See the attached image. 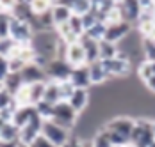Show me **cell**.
Wrapping results in <instances>:
<instances>
[{"instance_id": "obj_36", "label": "cell", "mask_w": 155, "mask_h": 147, "mask_svg": "<svg viewBox=\"0 0 155 147\" xmlns=\"http://www.w3.org/2000/svg\"><path fill=\"white\" fill-rule=\"evenodd\" d=\"M59 90H61V99L68 101L71 98V94L75 92V87H73V83L70 80H66V82H59Z\"/></svg>"}, {"instance_id": "obj_37", "label": "cell", "mask_w": 155, "mask_h": 147, "mask_svg": "<svg viewBox=\"0 0 155 147\" xmlns=\"http://www.w3.org/2000/svg\"><path fill=\"white\" fill-rule=\"evenodd\" d=\"M9 73H11V71H9V59L4 57V55H0V82H4L5 76Z\"/></svg>"}, {"instance_id": "obj_26", "label": "cell", "mask_w": 155, "mask_h": 147, "mask_svg": "<svg viewBox=\"0 0 155 147\" xmlns=\"http://www.w3.org/2000/svg\"><path fill=\"white\" fill-rule=\"evenodd\" d=\"M105 30H107V23L105 21H98V23H94L91 29L86 30V36H89L94 41H102L105 37Z\"/></svg>"}, {"instance_id": "obj_31", "label": "cell", "mask_w": 155, "mask_h": 147, "mask_svg": "<svg viewBox=\"0 0 155 147\" xmlns=\"http://www.w3.org/2000/svg\"><path fill=\"white\" fill-rule=\"evenodd\" d=\"M91 145L93 147H112V144H110V140H109V136H107V133L104 131V128L98 130V131L93 135Z\"/></svg>"}, {"instance_id": "obj_52", "label": "cell", "mask_w": 155, "mask_h": 147, "mask_svg": "<svg viewBox=\"0 0 155 147\" xmlns=\"http://www.w3.org/2000/svg\"><path fill=\"white\" fill-rule=\"evenodd\" d=\"M127 147H136V145H132V144H128V145H127Z\"/></svg>"}, {"instance_id": "obj_18", "label": "cell", "mask_w": 155, "mask_h": 147, "mask_svg": "<svg viewBox=\"0 0 155 147\" xmlns=\"http://www.w3.org/2000/svg\"><path fill=\"white\" fill-rule=\"evenodd\" d=\"M71 9L70 7H66V5H61V4H55L54 7H52V20H54V27L57 29V27H61L64 23H68L70 20H71Z\"/></svg>"}, {"instance_id": "obj_43", "label": "cell", "mask_w": 155, "mask_h": 147, "mask_svg": "<svg viewBox=\"0 0 155 147\" xmlns=\"http://www.w3.org/2000/svg\"><path fill=\"white\" fill-rule=\"evenodd\" d=\"M77 0H55V4H61V5H66V7H70L71 9V5L75 4Z\"/></svg>"}, {"instance_id": "obj_38", "label": "cell", "mask_w": 155, "mask_h": 147, "mask_svg": "<svg viewBox=\"0 0 155 147\" xmlns=\"http://www.w3.org/2000/svg\"><path fill=\"white\" fill-rule=\"evenodd\" d=\"M29 147H57V145H54L48 138H45L43 135H39V136H38V138H36Z\"/></svg>"}, {"instance_id": "obj_8", "label": "cell", "mask_w": 155, "mask_h": 147, "mask_svg": "<svg viewBox=\"0 0 155 147\" xmlns=\"http://www.w3.org/2000/svg\"><path fill=\"white\" fill-rule=\"evenodd\" d=\"M132 34V23L128 21H118V23H109L105 30V41L114 44H120L123 39H127Z\"/></svg>"}, {"instance_id": "obj_28", "label": "cell", "mask_w": 155, "mask_h": 147, "mask_svg": "<svg viewBox=\"0 0 155 147\" xmlns=\"http://www.w3.org/2000/svg\"><path fill=\"white\" fill-rule=\"evenodd\" d=\"M15 103L16 106H29L31 103V92H29V85H23V87L20 89L18 92H16L15 96Z\"/></svg>"}, {"instance_id": "obj_40", "label": "cell", "mask_w": 155, "mask_h": 147, "mask_svg": "<svg viewBox=\"0 0 155 147\" xmlns=\"http://www.w3.org/2000/svg\"><path fill=\"white\" fill-rule=\"evenodd\" d=\"M62 147H84V140L78 138L77 135H75V136H71V138L68 140V144H64Z\"/></svg>"}, {"instance_id": "obj_11", "label": "cell", "mask_w": 155, "mask_h": 147, "mask_svg": "<svg viewBox=\"0 0 155 147\" xmlns=\"http://www.w3.org/2000/svg\"><path fill=\"white\" fill-rule=\"evenodd\" d=\"M21 74V80L25 85H32V83H39V82H48L47 73H45V67L38 66L36 62H29L23 66V69L20 71Z\"/></svg>"}, {"instance_id": "obj_35", "label": "cell", "mask_w": 155, "mask_h": 147, "mask_svg": "<svg viewBox=\"0 0 155 147\" xmlns=\"http://www.w3.org/2000/svg\"><path fill=\"white\" fill-rule=\"evenodd\" d=\"M11 106H16L13 94H11V92H7L5 89H2V90H0V110L11 108Z\"/></svg>"}, {"instance_id": "obj_9", "label": "cell", "mask_w": 155, "mask_h": 147, "mask_svg": "<svg viewBox=\"0 0 155 147\" xmlns=\"http://www.w3.org/2000/svg\"><path fill=\"white\" fill-rule=\"evenodd\" d=\"M43 119L39 117L38 114L34 115L31 122H27L23 128H20V144H25V145H31L32 142L41 135V128H43Z\"/></svg>"}, {"instance_id": "obj_39", "label": "cell", "mask_w": 155, "mask_h": 147, "mask_svg": "<svg viewBox=\"0 0 155 147\" xmlns=\"http://www.w3.org/2000/svg\"><path fill=\"white\" fill-rule=\"evenodd\" d=\"M18 2H20V0H0V11H7V13H11V11L16 7Z\"/></svg>"}, {"instance_id": "obj_32", "label": "cell", "mask_w": 155, "mask_h": 147, "mask_svg": "<svg viewBox=\"0 0 155 147\" xmlns=\"http://www.w3.org/2000/svg\"><path fill=\"white\" fill-rule=\"evenodd\" d=\"M36 114L43 119V120L52 119V114H54V105H50L48 101H45V99H43V101H39V103L36 105Z\"/></svg>"}, {"instance_id": "obj_6", "label": "cell", "mask_w": 155, "mask_h": 147, "mask_svg": "<svg viewBox=\"0 0 155 147\" xmlns=\"http://www.w3.org/2000/svg\"><path fill=\"white\" fill-rule=\"evenodd\" d=\"M70 133L71 131H68L66 128L55 124V122L50 120V119L43 122V128H41V135H43L45 138H48L54 145H57V147H62L64 144H68V140L71 138Z\"/></svg>"}, {"instance_id": "obj_45", "label": "cell", "mask_w": 155, "mask_h": 147, "mask_svg": "<svg viewBox=\"0 0 155 147\" xmlns=\"http://www.w3.org/2000/svg\"><path fill=\"white\" fill-rule=\"evenodd\" d=\"M5 122H7V120H4V119L0 117V131H2V128H4V126H5Z\"/></svg>"}, {"instance_id": "obj_4", "label": "cell", "mask_w": 155, "mask_h": 147, "mask_svg": "<svg viewBox=\"0 0 155 147\" xmlns=\"http://www.w3.org/2000/svg\"><path fill=\"white\" fill-rule=\"evenodd\" d=\"M104 64H105V69H107L110 80L112 78H127L128 73L132 71V60L123 52H118V55L114 59L104 60Z\"/></svg>"}, {"instance_id": "obj_48", "label": "cell", "mask_w": 155, "mask_h": 147, "mask_svg": "<svg viewBox=\"0 0 155 147\" xmlns=\"http://www.w3.org/2000/svg\"><path fill=\"white\" fill-rule=\"evenodd\" d=\"M2 89H4V83H2V82H0V90H2Z\"/></svg>"}, {"instance_id": "obj_47", "label": "cell", "mask_w": 155, "mask_h": 147, "mask_svg": "<svg viewBox=\"0 0 155 147\" xmlns=\"http://www.w3.org/2000/svg\"><path fill=\"white\" fill-rule=\"evenodd\" d=\"M150 64H152V73L155 74V62H150Z\"/></svg>"}, {"instance_id": "obj_50", "label": "cell", "mask_w": 155, "mask_h": 147, "mask_svg": "<svg viewBox=\"0 0 155 147\" xmlns=\"http://www.w3.org/2000/svg\"><path fill=\"white\" fill-rule=\"evenodd\" d=\"M112 2H116V4H120V2H121V0H112Z\"/></svg>"}, {"instance_id": "obj_46", "label": "cell", "mask_w": 155, "mask_h": 147, "mask_svg": "<svg viewBox=\"0 0 155 147\" xmlns=\"http://www.w3.org/2000/svg\"><path fill=\"white\" fill-rule=\"evenodd\" d=\"M84 147H93V145H91V142H86L84 140Z\"/></svg>"}, {"instance_id": "obj_54", "label": "cell", "mask_w": 155, "mask_h": 147, "mask_svg": "<svg viewBox=\"0 0 155 147\" xmlns=\"http://www.w3.org/2000/svg\"><path fill=\"white\" fill-rule=\"evenodd\" d=\"M150 147H155V142H153V144H152V145H150Z\"/></svg>"}, {"instance_id": "obj_22", "label": "cell", "mask_w": 155, "mask_h": 147, "mask_svg": "<svg viewBox=\"0 0 155 147\" xmlns=\"http://www.w3.org/2000/svg\"><path fill=\"white\" fill-rule=\"evenodd\" d=\"M143 59L148 62H155V37H141Z\"/></svg>"}, {"instance_id": "obj_27", "label": "cell", "mask_w": 155, "mask_h": 147, "mask_svg": "<svg viewBox=\"0 0 155 147\" xmlns=\"http://www.w3.org/2000/svg\"><path fill=\"white\" fill-rule=\"evenodd\" d=\"M91 9H93V2H91V0H77V2L71 5V13L75 16H80V18L84 14H87Z\"/></svg>"}, {"instance_id": "obj_12", "label": "cell", "mask_w": 155, "mask_h": 147, "mask_svg": "<svg viewBox=\"0 0 155 147\" xmlns=\"http://www.w3.org/2000/svg\"><path fill=\"white\" fill-rule=\"evenodd\" d=\"M68 103L71 105V108L77 114L82 115L89 108V103H91V92H89V89H75V92L71 94V98L68 99Z\"/></svg>"}, {"instance_id": "obj_21", "label": "cell", "mask_w": 155, "mask_h": 147, "mask_svg": "<svg viewBox=\"0 0 155 147\" xmlns=\"http://www.w3.org/2000/svg\"><path fill=\"white\" fill-rule=\"evenodd\" d=\"M0 142H20V128L13 122H5L0 131Z\"/></svg>"}, {"instance_id": "obj_1", "label": "cell", "mask_w": 155, "mask_h": 147, "mask_svg": "<svg viewBox=\"0 0 155 147\" xmlns=\"http://www.w3.org/2000/svg\"><path fill=\"white\" fill-rule=\"evenodd\" d=\"M153 119L146 117H136V128L130 136V144L136 147H150L155 142L153 135V126H152Z\"/></svg>"}, {"instance_id": "obj_3", "label": "cell", "mask_w": 155, "mask_h": 147, "mask_svg": "<svg viewBox=\"0 0 155 147\" xmlns=\"http://www.w3.org/2000/svg\"><path fill=\"white\" fill-rule=\"evenodd\" d=\"M102 128H107L110 131L121 135L130 144V136H132V131L136 128V117H132V115H114V117L107 119Z\"/></svg>"}, {"instance_id": "obj_13", "label": "cell", "mask_w": 155, "mask_h": 147, "mask_svg": "<svg viewBox=\"0 0 155 147\" xmlns=\"http://www.w3.org/2000/svg\"><path fill=\"white\" fill-rule=\"evenodd\" d=\"M70 82L73 83L75 89H91L93 82H91V73H89V66H78L73 67L71 76H70Z\"/></svg>"}, {"instance_id": "obj_49", "label": "cell", "mask_w": 155, "mask_h": 147, "mask_svg": "<svg viewBox=\"0 0 155 147\" xmlns=\"http://www.w3.org/2000/svg\"><path fill=\"white\" fill-rule=\"evenodd\" d=\"M20 147H29V145H25V144H20Z\"/></svg>"}, {"instance_id": "obj_44", "label": "cell", "mask_w": 155, "mask_h": 147, "mask_svg": "<svg viewBox=\"0 0 155 147\" xmlns=\"http://www.w3.org/2000/svg\"><path fill=\"white\" fill-rule=\"evenodd\" d=\"M0 147H20V142H0Z\"/></svg>"}, {"instance_id": "obj_29", "label": "cell", "mask_w": 155, "mask_h": 147, "mask_svg": "<svg viewBox=\"0 0 155 147\" xmlns=\"http://www.w3.org/2000/svg\"><path fill=\"white\" fill-rule=\"evenodd\" d=\"M16 41L13 37H0V55H4V57H11L13 55V52H15L16 48Z\"/></svg>"}, {"instance_id": "obj_20", "label": "cell", "mask_w": 155, "mask_h": 147, "mask_svg": "<svg viewBox=\"0 0 155 147\" xmlns=\"http://www.w3.org/2000/svg\"><path fill=\"white\" fill-rule=\"evenodd\" d=\"M2 83H4V89H5L7 92H11L13 96H15L16 92L25 85V83H23V80H21V74H20V73H9Z\"/></svg>"}, {"instance_id": "obj_51", "label": "cell", "mask_w": 155, "mask_h": 147, "mask_svg": "<svg viewBox=\"0 0 155 147\" xmlns=\"http://www.w3.org/2000/svg\"><path fill=\"white\" fill-rule=\"evenodd\" d=\"M112 147H127V145H112Z\"/></svg>"}, {"instance_id": "obj_17", "label": "cell", "mask_w": 155, "mask_h": 147, "mask_svg": "<svg viewBox=\"0 0 155 147\" xmlns=\"http://www.w3.org/2000/svg\"><path fill=\"white\" fill-rule=\"evenodd\" d=\"M36 115V106L29 105V106H16L15 115H13V124H16L18 128H23L27 122H31Z\"/></svg>"}, {"instance_id": "obj_14", "label": "cell", "mask_w": 155, "mask_h": 147, "mask_svg": "<svg viewBox=\"0 0 155 147\" xmlns=\"http://www.w3.org/2000/svg\"><path fill=\"white\" fill-rule=\"evenodd\" d=\"M120 7H121L125 21H128V23H137L141 13H143L139 0H121V2H120Z\"/></svg>"}, {"instance_id": "obj_10", "label": "cell", "mask_w": 155, "mask_h": 147, "mask_svg": "<svg viewBox=\"0 0 155 147\" xmlns=\"http://www.w3.org/2000/svg\"><path fill=\"white\" fill-rule=\"evenodd\" d=\"M71 67H78V66H86L87 64V57H86V52H84V46L75 41L71 44H66V50H64V57Z\"/></svg>"}, {"instance_id": "obj_19", "label": "cell", "mask_w": 155, "mask_h": 147, "mask_svg": "<svg viewBox=\"0 0 155 147\" xmlns=\"http://www.w3.org/2000/svg\"><path fill=\"white\" fill-rule=\"evenodd\" d=\"M43 99L48 101L50 105H57L61 99V90H59V82H52V80H48L47 82V87H45V96H43Z\"/></svg>"}, {"instance_id": "obj_30", "label": "cell", "mask_w": 155, "mask_h": 147, "mask_svg": "<svg viewBox=\"0 0 155 147\" xmlns=\"http://www.w3.org/2000/svg\"><path fill=\"white\" fill-rule=\"evenodd\" d=\"M11 20H13V14H11V13L0 11V37H9Z\"/></svg>"}, {"instance_id": "obj_53", "label": "cell", "mask_w": 155, "mask_h": 147, "mask_svg": "<svg viewBox=\"0 0 155 147\" xmlns=\"http://www.w3.org/2000/svg\"><path fill=\"white\" fill-rule=\"evenodd\" d=\"M152 37H155V30H153V34H152Z\"/></svg>"}, {"instance_id": "obj_2", "label": "cell", "mask_w": 155, "mask_h": 147, "mask_svg": "<svg viewBox=\"0 0 155 147\" xmlns=\"http://www.w3.org/2000/svg\"><path fill=\"white\" fill-rule=\"evenodd\" d=\"M78 117H80V114H77L68 101H59L57 105H54V114H52L50 120H54L55 124L71 131L73 128H77Z\"/></svg>"}, {"instance_id": "obj_33", "label": "cell", "mask_w": 155, "mask_h": 147, "mask_svg": "<svg viewBox=\"0 0 155 147\" xmlns=\"http://www.w3.org/2000/svg\"><path fill=\"white\" fill-rule=\"evenodd\" d=\"M137 76H139L141 82H146L148 78L155 76V74L152 73V64H150L148 60H141L139 62V66H137Z\"/></svg>"}, {"instance_id": "obj_34", "label": "cell", "mask_w": 155, "mask_h": 147, "mask_svg": "<svg viewBox=\"0 0 155 147\" xmlns=\"http://www.w3.org/2000/svg\"><path fill=\"white\" fill-rule=\"evenodd\" d=\"M68 27H70V30L77 36L78 39H80V36L86 32V30H84V23H82V18H80V16H75V14L71 16V20L68 21Z\"/></svg>"}, {"instance_id": "obj_42", "label": "cell", "mask_w": 155, "mask_h": 147, "mask_svg": "<svg viewBox=\"0 0 155 147\" xmlns=\"http://www.w3.org/2000/svg\"><path fill=\"white\" fill-rule=\"evenodd\" d=\"M139 4L143 11H152L155 7V0H139Z\"/></svg>"}, {"instance_id": "obj_25", "label": "cell", "mask_w": 155, "mask_h": 147, "mask_svg": "<svg viewBox=\"0 0 155 147\" xmlns=\"http://www.w3.org/2000/svg\"><path fill=\"white\" fill-rule=\"evenodd\" d=\"M45 87H47V82H39V83H32L29 85V92H31V103L36 106L39 101H43V96H45Z\"/></svg>"}, {"instance_id": "obj_16", "label": "cell", "mask_w": 155, "mask_h": 147, "mask_svg": "<svg viewBox=\"0 0 155 147\" xmlns=\"http://www.w3.org/2000/svg\"><path fill=\"white\" fill-rule=\"evenodd\" d=\"M89 66V73H91V82L93 85H104L110 80L107 69H105V64L104 60H96V62H91L87 64Z\"/></svg>"}, {"instance_id": "obj_24", "label": "cell", "mask_w": 155, "mask_h": 147, "mask_svg": "<svg viewBox=\"0 0 155 147\" xmlns=\"http://www.w3.org/2000/svg\"><path fill=\"white\" fill-rule=\"evenodd\" d=\"M29 5H31L32 13L38 16L52 11V7L55 5V0H29Z\"/></svg>"}, {"instance_id": "obj_41", "label": "cell", "mask_w": 155, "mask_h": 147, "mask_svg": "<svg viewBox=\"0 0 155 147\" xmlns=\"http://www.w3.org/2000/svg\"><path fill=\"white\" fill-rule=\"evenodd\" d=\"M143 85H144V89H146L148 92H152V94H155V76H152V78H148L146 82H143Z\"/></svg>"}, {"instance_id": "obj_5", "label": "cell", "mask_w": 155, "mask_h": 147, "mask_svg": "<svg viewBox=\"0 0 155 147\" xmlns=\"http://www.w3.org/2000/svg\"><path fill=\"white\" fill-rule=\"evenodd\" d=\"M71 71H73V67L62 59V57H55V59H52L45 66L47 78L52 80V82H66V80H70Z\"/></svg>"}, {"instance_id": "obj_7", "label": "cell", "mask_w": 155, "mask_h": 147, "mask_svg": "<svg viewBox=\"0 0 155 147\" xmlns=\"http://www.w3.org/2000/svg\"><path fill=\"white\" fill-rule=\"evenodd\" d=\"M34 29L31 27V23L21 21L18 18L11 20V29H9V37H13L18 44H31L32 37H34Z\"/></svg>"}, {"instance_id": "obj_15", "label": "cell", "mask_w": 155, "mask_h": 147, "mask_svg": "<svg viewBox=\"0 0 155 147\" xmlns=\"http://www.w3.org/2000/svg\"><path fill=\"white\" fill-rule=\"evenodd\" d=\"M78 43L84 46V52H86V57H87V64L100 60V41H94L89 36H86V32L80 36Z\"/></svg>"}, {"instance_id": "obj_23", "label": "cell", "mask_w": 155, "mask_h": 147, "mask_svg": "<svg viewBox=\"0 0 155 147\" xmlns=\"http://www.w3.org/2000/svg\"><path fill=\"white\" fill-rule=\"evenodd\" d=\"M118 52H120L118 44L109 43V41H105V39H102V41H100V60L114 59V57L118 55Z\"/></svg>"}]
</instances>
